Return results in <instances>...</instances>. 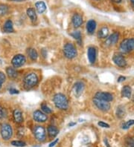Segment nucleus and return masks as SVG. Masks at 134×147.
<instances>
[{
  "instance_id": "obj_1",
  "label": "nucleus",
  "mask_w": 134,
  "mask_h": 147,
  "mask_svg": "<svg viewBox=\"0 0 134 147\" xmlns=\"http://www.w3.org/2000/svg\"><path fill=\"white\" fill-rule=\"evenodd\" d=\"M54 103L57 109L61 110H66L69 107L68 100L64 94L58 93L54 97Z\"/></svg>"
},
{
  "instance_id": "obj_2",
  "label": "nucleus",
  "mask_w": 134,
  "mask_h": 147,
  "mask_svg": "<svg viewBox=\"0 0 134 147\" xmlns=\"http://www.w3.org/2000/svg\"><path fill=\"white\" fill-rule=\"evenodd\" d=\"M38 77L35 73H29L25 75L23 80L24 86L26 89H30L37 86L38 83Z\"/></svg>"
},
{
  "instance_id": "obj_3",
  "label": "nucleus",
  "mask_w": 134,
  "mask_h": 147,
  "mask_svg": "<svg viewBox=\"0 0 134 147\" xmlns=\"http://www.w3.org/2000/svg\"><path fill=\"white\" fill-rule=\"evenodd\" d=\"M63 53L66 58L73 59L77 56V49L72 43H66L63 47Z\"/></svg>"
},
{
  "instance_id": "obj_4",
  "label": "nucleus",
  "mask_w": 134,
  "mask_h": 147,
  "mask_svg": "<svg viewBox=\"0 0 134 147\" xmlns=\"http://www.w3.org/2000/svg\"><path fill=\"white\" fill-rule=\"evenodd\" d=\"M0 133H1V136L4 140H8L9 139H11L13 135L12 127L10 124L3 123L1 126Z\"/></svg>"
},
{
  "instance_id": "obj_5",
  "label": "nucleus",
  "mask_w": 134,
  "mask_h": 147,
  "mask_svg": "<svg viewBox=\"0 0 134 147\" xmlns=\"http://www.w3.org/2000/svg\"><path fill=\"white\" fill-rule=\"evenodd\" d=\"M134 49V39H125L120 45V50L123 53H128Z\"/></svg>"
},
{
  "instance_id": "obj_6",
  "label": "nucleus",
  "mask_w": 134,
  "mask_h": 147,
  "mask_svg": "<svg viewBox=\"0 0 134 147\" xmlns=\"http://www.w3.org/2000/svg\"><path fill=\"white\" fill-rule=\"evenodd\" d=\"M93 102H94V104L96 106V107L98 108V109L102 111H104V112L108 111L110 109V104L109 103V102H106V101L101 100H99V99L94 97Z\"/></svg>"
},
{
  "instance_id": "obj_7",
  "label": "nucleus",
  "mask_w": 134,
  "mask_h": 147,
  "mask_svg": "<svg viewBox=\"0 0 134 147\" xmlns=\"http://www.w3.org/2000/svg\"><path fill=\"white\" fill-rule=\"evenodd\" d=\"M34 134L38 141L43 142L46 139V130L41 126H37L34 129Z\"/></svg>"
},
{
  "instance_id": "obj_8",
  "label": "nucleus",
  "mask_w": 134,
  "mask_h": 147,
  "mask_svg": "<svg viewBox=\"0 0 134 147\" xmlns=\"http://www.w3.org/2000/svg\"><path fill=\"white\" fill-rule=\"evenodd\" d=\"M25 61H26V59H25V56L22 54H17L13 57L11 63L14 68H19V67L22 66L25 63Z\"/></svg>"
},
{
  "instance_id": "obj_9",
  "label": "nucleus",
  "mask_w": 134,
  "mask_h": 147,
  "mask_svg": "<svg viewBox=\"0 0 134 147\" xmlns=\"http://www.w3.org/2000/svg\"><path fill=\"white\" fill-rule=\"evenodd\" d=\"M33 118L38 123H44L48 119V117L40 110H37L33 113Z\"/></svg>"
},
{
  "instance_id": "obj_10",
  "label": "nucleus",
  "mask_w": 134,
  "mask_h": 147,
  "mask_svg": "<svg viewBox=\"0 0 134 147\" xmlns=\"http://www.w3.org/2000/svg\"><path fill=\"white\" fill-rule=\"evenodd\" d=\"M95 98L99 99L101 100L106 101V102H110L113 100V96L112 94L109 92H98L95 94Z\"/></svg>"
},
{
  "instance_id": "obj_11",
  "label": "nucleus",
  "mask_w": 134,
  "mask_h": 147,
  "mask_svg": "<svg viewBox=\"0 0 134 147\" xmlns=\"http://www.w3.org/2000/svg\"><path fill=\"white\" fill-rule=\"evenodd\" d=\"M113 62H114L115 64L116 65H118L119 67H123L126 66V65H127V62L125 60L124 57L123 56L122 54H116L113 56Z\"/></svg>"
},
{
  "instance_id": "obj_12",
  "label": "nucleus",
  "mask_w": 134,
  "mask_h": 147,
  "mask_svg": "<svg viewBox=\"0 0 134 147\" xmlns=\"http://www.w3.org/2000/svg\"><path fill=\"white\" fill-rule=\"evenodd\" d=\"M84 90V84L82 82H77L73 86V94L76 97H80Z\"/></svg>"
},
{
  "instance_id": "obj_13",
  "label": "nucleus",
  "mask_w": 134,
  "mask_h": 147,
  "mask_svg": "<svg viewBox=\"0 0 134 147\" xmlns=\"http://www.w3.org/2000/svg\"><path fill=\"white\" fill-rule=\"evenodd\" d=\"M71 22L73 24V26L75 28H79L83 24V17L81 15L78 14V13H75L73 15L72 18H71Z\"/></svg>"
},
{
  "instance_id": "obj_14",
  "label": "nucleus",
  "mask_w": 134,
  "mask_h": 147,
  "mask_svg": "<svg viewBox=\"0 0 134 147\" xmlns=\"http://www.w3.org/2000/svg\"><path fill=\"white\" fill-rule=\"evenodd\" d=\"M87 57L90 63H94L96 59V50L94 47H89L87 51Z\"/></svg>"
},
{
  "instance_id": "obj_15",
  "label": "nucleus",
  "mask_w": 134,
  "mask_h": 147,
  "mask_svg": "<svg viewBox=\"0 0 134 147\" xmlns=\"http://www.w3.org/2000/svg\"><path fill=\"white\" fill-rule=\"evenodd\" d=\"M118 39H119V34L118 32L113 33L107 38V40H106V44L108 45H114L118 41Z\"/></svg>"
},
{
  "instance_id": "obj_16",
  "label": "nucleus",
  "mask_w": 134,
  "mask_h": 147,
  "mask_svg": "<svg viewBox=\"0 0 134 147\" xmlns=\"http://www.w3.org/2000/svg\"><path fill=\"white\" fill-rule=\"evenodd\" d=\"M96 29V22L95 20H89L86 23V31L89 34H93Z\"/></svg>"
},
{
  "instance_id": "obj_17",
  "label": "nucleus",
  "mask_w": 134,
  "mask_h": 147,
  "mask_svg": "<svg viewBox=\"0 0 134 147\" xmlns=\"http://www.w3.org/2000/svg\"><path fill=\"white\" fill-rule=\"evenodd\" d=\"M13 116H14V120L16 123H21L23 121L22 113L20 109H15L13 112Z\"/></svg>"
},
{
  "instance_id": "obj_18",
  "label": "nucleus",
  "mask_w": 134,
  "mask_h": 147,
  "mask_svg": "<svg viewBox=\"0 0 134 147\" xmlns=\"http://www.w3.org/2000/svg\"><path fill=\"white\" fill-rule=\"evenodd\" d=\"M3 30L5 33H12L14 32V25L11 20H7L5 22L3 26Z\"/></svg>"
},
{
  "instance_id": "obj_19",
  "label": "nucleus",
  "mask_w": 134,
  "mask_h": 147,
  "mask_svg": "<svg viewBox=\"0 0 134 147\" xmlns=\"http://www.w3.org/2000/svg\"><path fill=\"white\" fill-rule=\"evenodd\" d=\"M35 7L36 9H37V12L39 13H43L46 10V5L45 2H43V1H39V2H36Z\"/></svg>"
},
{
  "instance_id": "obj_20",
  "label": "nucleus",
  "mask_w": 134,
  "mask_h": 147,
  "mask_svg": "<svg viewBox=\"0 0 134 147\" xmlns=\"http://www.w3.org/2000/svg\"><path fill=\"white\" fill-rule=\"evenodd\" d=\"M47 131H48V136L50 137L51 138H55L57 135H58V129L54 126H49L47 128Z\"/></svg>"
},
{
  "instance_id": "obj_21",
  "label": "nucleus",
  "mask_w": 134,
  "mask_h": 147,
  "mask_svg": "<svg viewBox=\"0 0 134 147\" xmlns=\"http://www.w3.org/2000/svg\"><path fill=\"white\" fill-rule=\"evenodd\" d=\"M6 73H7V76L12 79H15L18 76V73L16 69L14 68H12V67H7L6 68Z\"/></svg>"
},
{
  "instance_id": "obj_22",
  "label": "nucleus",
  "mask_w": 134,
  "mask_h": 147,
  "mask_svg": "<svg viewBox=\"0 0 134 147\" xmlns=\"http://www.w3.org/2000/svg\"><path fill=\"white\" fill-rule=\"evenodd\" d=\"M27 15L29 16V18L31 19V20L32 22H35L37 19V14H36V11L34 8L33 7H29V9L27 10L26 11Z\"/></svg>"
},
{
  "instance_id": "obj_23",
  "label": "nucleus",
  "mask_w": 134,
  "mask_h": 147,
  "mask_svg": "<svg viewBox=\"0 0 134 147\" xmlns=\"http://www.w3.org/2000/svg\"><path fill=\"white\" fill-rule=\"evenodd\" d=\"M131 94H132V90H131V88L129 86H124L122 88V94L123 97L130 98L131 97Z\"/></svg>"
},
{
  "instance_id": "obj_24",
  "label": "nucleus",
  "mask_w": 134,
  "mask_h": 147,
  "mask_svg": "<svg viewBox=\"0 0 134 147\" xmlns=\"http://www.w3.org/2000/svg\"><path fill=\"white\" fill-rule=\"evenodd\" d=\"M109 34V29L107 27H103L99 30L98 34V36L99 38L104 39V38H107V36Z\"/></svg>"
},
{
  "instance_id": "obj_25",
  "label": "nucleus",
  "mask_w": 134,
  "mask_h": 147,
  "mask_svg": "<svg viewBox=\"0 0 134 147\" xmlns=\"http://www.w3.org/2000/svg\"><path fill=\"white\" fill-rule=\"evenodd\" d=\"M28 54H29V57L31 58V60L33 61H35L37 60L38 57V54L37 51L35 50L34 49H28Z\"/></svg>"
},
{
  "instance_id": "obj_26",
  "label": "nucleus",
  "mask_w": 134,
  "mask_h": 147,
  "mask_svg": "<svg viewBox=\"0 0 134 147\" xmlns=\"http://www.w3.org/2000/svg\"><path fill=\"white\" fill-rule=\"evenodd\" d=\"M125 109L122 106H119L117 107V110H116V115L118 117V118L122 119L125 116Z\"/></svg>"
},
{
  "instance_id": "obj_27",
  "label": "nucleus",
  "mask_w": 134,
  "mask_h": 147,
  "mask_svg": "<svg viewBox=\"0 0 134 147\" xmlns=\"http://www.w3.org/2000/svg\"><path fill=\"white\" fill-rule=\"evenodd\" d=\"M71 36L73 38H75V40H77V41L79 42V44L80 45L82 37H81V34H80V31H74L73 33H71Z\"/></svg>"
},
{
  "instance_id": "obj_28",
  "label": "nucleus",
  "mask_w": 134,
  "mask_h": 147,
  "mask_svg": "<svg viewBox=\"0 0 134 147\" xmlns=\"http://www.w3.org/2000/svg\"><path fill=\"white\" fill-rule=\"evenodd\" d=\"M11 145L16 147H23L26 146V144L22 140H13L11 141Z\"/></svg>"
},
{
  "instance_id": "obj_29",
  "label": "nucleus",
  "mask_w": 134,
  "mask_h": 147,
  "mask_svg": "<svg viewBox=\"0 0 134 147\" xmlns=\"http://www.w3.org/2000/svg\"><path fill=\"white\" fill-rule=\"evenodd\" d=\"M7 116V111L5 108L0 106V119H5Z\"/></svg>"
},
{
  "instance_id": "obj_30",
  "label": "nucleus",
  "mask_w": 134,
  "mask_h": 147,
  "mask_svg": "<svg viewBox=\"0 0 134 147\" xmlns=\"http://www.w3.org/2000/svg\"><path fill=\"white\" fill-rule=\"evenodd\" d=\"M41 110L43 113H45L46 115H48V114H51L52 112V109L46 104L41 105Z\"/></svg>"
},
{
  "instance_id": "obj_31",
  "label": "nucleus",
  "mask_w": 134,
  "mask_h": 147,
  "mask_svg": "<svg viewBox=\"0 0 134 147\" xmlns=\"http://www.w3.org/2000/svg\"><path fill=\"white\" fill-rule=\"evenodd\" d=\"M8 11V7L5 5H0V16H4Z\"/></svg>"
},
{
  "instance_id": "obj_32",
  "label": "nucleus",
  "mask_w": 134,
  "mask_h": 147,
  "mask_svg": "<svg viewBox=\"0 0 134 147\" xmlns=\"http://www.w3.org/2000/svg\"><path fill=\"white\" fill-rule=\"evenodd\" d=\"M134 125V120H130L127 122H125L122 125V129H127L131 127V126Z\"/></svg>"
},
{
  "instance_id": "obj_33",
  "label": "nucleus",
  "mask_w": 134,
  "mask_h": 147,
  "mask_svg": "<svg viewBox=\"0 0 134 147\" xmlns=\"http://www.w3.org/2000/svg\"><path fill=\"white\" fill-rule=\"evenodd\" d=\"M5 80H6L5 74L3 72L0 71V89L2 88L3 83L5 82Z\"/></svg>"
},
{
  "instance_id": "obj_34",
  "label": "nucleus",
  "mask_w": 134,
  "mask_h": 147,
  "mask_svg": "<svg viewBox=\"0 0 134 147\" xmlns=\"http://www.w3.org/2000/svg\"><path fill=\"white\" fill-rule=\"evenodd\" d=\"M127 147H134V138H130L126 140Z\"/></svg>"
},
{
  "instance_id": "obj_35",
  "label": "nucleus",
  "mask_w": 134,
  "mask_h": 147,
  "mask_svg": "<svg viewBox=\"0 0 134 147\" xmlns=\"http://www.w3.org/2000/svg\"><path fill=\"white\" fill-rule=\"evenodd\" d=\"M98 125L100 126V127H102V128H110L109 124L103 122V121H100V122H98Z\"/></svg>"
},
{
  "instance_id": "obj_36",
  "label": "nucleus",
  "mask_w": 134,
  "mask_h": 147,
  "mask_svg": "<svg viewBox=\"0 0 134 147\" xmlns=\"http://www.w3.org/2000/svg\"><path fill=\"white\" fill-rule=\"evenodd\" d=\"M9 92H10V94H19V91L16 89H14V88H11V89L9 90Z\"/></svg>"
},
{
  "instance_id": "obj_37",
  "label": "nucleus",
  "mask_w": 134,
  "mask_h": 147,
  "mask_svg": "<svg viewBox=\"0 0 134 147\" xmlns=\"http://www.w3.org/2000/svg\"><path fill=\"white\" fill-rule=\"evenodd\" d=\"M58 140H59V139H56V140H54V141H52V143H51L49 145H48V147H53L56 144H57V142H58Z\"/></svg>"
},
{
  "instance_id": "obj_38",
  "label": "nucleus",
  "mask_w": 134,
  "mask_h": 147,
  "mask_svg": "<svg viewBox=\"0 0 134 147\" xmlns=\"http://www.w3.org/2000/svg\"><path fill=\"white\" fill-rule=\"evenodd\" d=\"M126 79L124 77H118V82H119V83H121V82H122V81H124V80Z\"/></svg>"
},
{
  "instance_id": "obj_39",
  "label": "nucleus",
  "mask_w": 134,
  "mask_h": 147,
  "mask_svg": "<svg viewBox=\"0 0 134 147\" xmlns=\"http://www.w3.org/2000/svg\"><path fill=\"white\" fill-rule=\"evenodd\" d=\"M104 143H105V144L107 145V147H110V144L109 143H108V141H107V139H104Z\"/></svg>"
},
{
  "instance_id": "obj_40",
  "label": "nucleus",
  "mask_w": 134,
  "mask_h": 147,
  "mask_svg": "<svg viewBox=\"0 0 134 147\" xmlns=\"http://www.w3.org/2000/svg\"><path fill=\"white\" fill-rule=\"evenodd\" d=\"M111 1L115 2V3H120V2H122V0H111Z\"/></svg>"
},
{
  "instance_id": "obj_41",
  "label": "nucleus",
  "mask_w": 134,
  "mask_h": 147,
  "mask_svg": "<svg viewBox=\"0 0 134 147\" xmlns=\"http://www.w3.org/2000/svg\"><path fill=\"white\" fill-rule=\"evenodd\" d=\"M75 125H76V123H69V126H75Z\"/></svg>"
},
{
  "instance_id": "obj_42",
  "label": "nucleus",
  "mask_w": 134,
  "mask_h": 147,
  "mask_svg": "<svg viewBox=\"0 0 134 147\" xmlns=\"http://www.w3.org/2000/svg\"><path fill=\"white\" fill-rule=\"evenodd\" d=\"M131 4H132L133 7H134V0H131Z\"/></svg>"
},
{
  "instance_id": "obj_43",
  "label": "nucleus",
  "mask_w": 134,
  "mask_h": 147,
  "mask_svg": "<svg viewBox=\"0 0 134 147\" xmlns=\"http://www.w3.org/2000/svg\"><path fill=\"white\" fill-rule=\"evenodd\" d=\"M13 1H21V0H13Z\"/></svg>"
}]
</instances>
